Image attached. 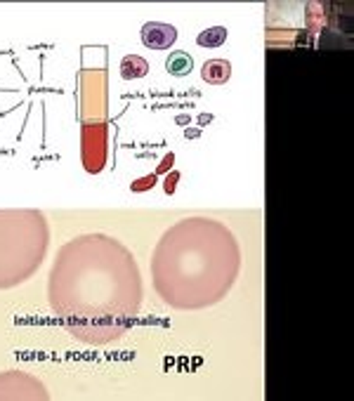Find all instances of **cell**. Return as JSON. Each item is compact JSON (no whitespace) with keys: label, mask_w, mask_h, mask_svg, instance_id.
I'll return each mask as SVG.
<instances>
[{"label":"cell","mask_w":354,"mask_h":401,"mask_svg":"<svg viewBox=\"0 0 354 401\" xmlns=\"http://www.w3.org/2000/svg\"><path fill=\"white\" fill-rule=\"evenodd\" d=\"M177 40V28L166 22H147L142 26V43L149 50H170Z\"/></svg>","instance_id":"1"},{"label":"cell","mask_w":354,"mask_h":401,"mask_svg":"<svg viewBox=\"0 0 354 401\" xmlns=\"http://www.w3.org/2000/svg\"><path fill=\"white\" fill-rule=\"evenodd\" d=\"M201 79L208 85H225L232 79V64L227 59H208L201 69Z\"/></svg>","instance_id":"2"},{"label":"cell","mask_w":354,"mask_h":401,"mask_svg":"<svg viewBox=\"0 0 354 401\" xmlns=\"http://www.w3.org/2000/svg\"><path fill=\"white\" fill-rule=\"evenodd\" d=\"M191 69H194V59H191L189 52L177 50L166 59V71L170 76H175V79H184V76H189Z\"/></svg>","instance_id":"3"},{"label":"cell","mask_w":354,"mask_h":401,"mask_svg":"<svg viewBox=\"0 0 354 401\" xmlns=\"http://www.w3.org/2000/svg\"><path fill=\"white\" fill-rule=\"evenodd\" d=\"M121 76L125 81H137V79H144L149 74V64L147 59H142L140 55H128L121 59Z\"/></svg>","instance_id":"4"},{"label":"cell","mask_w":354,"mask_h":401,"mask_svg":"<svg viewBox=\"0 0 354 401\" xmlns=\"http://www.w3.org/2000/svg\"><path fill=\"white\" fill-rule=\"evenodd\" d=\"M227 35H230V31L225 26H211L196 35V43L201 47H220L227 43Z\"/></svg>","instance_id":"5"},{"label":"cell","mask_w":354,"mask_h":401,"mask_svg":"<svg viewBox=\"0 0 354 401\" xmlns=\"http://www.w3.org/2000/svg\"><path fill=\"white\" fill-rule=\"evenodd\" d=\"M142 184H133V191H142V189H147V187H154L156 184V177L154 175H149V177H144L140 179Z\"/></svg>","instance_id":"6"},{"label":"cell","mask_w":354,"mask_h":401,"mask_svg":"<svg viewBox=\"0 0 354 401\" xmlns=\"http://www.w3.org/2000/svg\"><path fill=\"white\" fill-rule=\"evenodd\" d=\"M175 177H177V172H175V175H172V179H175ZM172 189H175V184H172V182H170V177H168V182H166V191H168V194H170Z\"/></svg>","instance_id":"7"}]
</instances>
